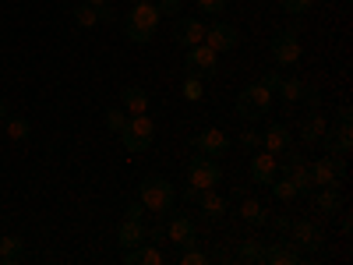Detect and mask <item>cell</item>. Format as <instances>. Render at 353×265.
<instances>
[{
	"mask_svg": "<svg viewBox=\"0 0 353 265\" xmlns=\"http://www.w3.org/2000/svg\"><path fill=\"white\" fill-rule=\"evenodd\" d=\"M219 181H223V170H219V163H216V159H209V156H194V159H191V166H188V188H184V202H194L201 191L216 188Z\"/></svg>",
	"mask_w": 353,
	"mask_h": 265,
	"instance_id": "obj_1",
	"label": "cell"
},
{
	"mask_svg": "<svg viewBox=\"0 0 353 265\" xmlns=\"http://www.w3.org/2000/svg\"><path fill=\"white\" fill-rule=\"evenodd\" d=\"M173 198H176V191L166 177H145L138 188V202L145 205V213H156V216L173 209Z\"/></svg>",
	"mask_w": 353,
	"mask_h": 265,
	"instance_id": "obj_2",
	"label": "cell"
},
{
	"mask_svg": "<svg viewBox=\"0 0 353 265\" xmlns=\"http://www.w3.org/2000/svg\"><path fill=\"white\" fill-rule=\"evenodd\" d=\"M152 138H156V124H152L149 113L128 117V124H124V131H121V141H124L128 153H145V149L152 145Z\"/></svg>",
	"mask_w": 353,
	"mask_h": 265,
	"instance_id": "obj_3",
	"label": "cell"
},
{
	"mask_svg": "<svg viewBox=\"0 0 353 265\" xmlns=\"http://www.w3.org/2000/svg\"><path fill=\"white\" fill-rule=\"evenodd\" d=\"M269 106H272V92H269L261 81H258V85H248L244 92L237 96V113L244 117L248 124H251V121H261V117L269 113Z\"/></svg>",
	"mask_w": 353,
	"mask_h": 265,
	"instance_id": "obj_4",
	"label": "cell"
},
{
	"mask_svg": "<svg viewBox=\"0 0 353 265\" xmlns=\"http://www.w3.org/2000/svg\"><path fill=\"white\" fill-rule=\"evenodd\" d=\"M297 36H301V32H297V25H290V28H283V32L272 39V61H276V64H283V68L301 64L304 46H301Z\"/></svg>",
	"mask_w": 353,
	"mask_h": 265,
	"instance_id": "obj_5",
	"label": "cell"
},
{
	"mask_svg": "<svg viewBox=\"0 0 353 265\" xmlns=\"http://www.w3.org/2000/svg\"><path fill=\"white\" fill-rule=\"evenodd\" d=\"M321 145H325V153H332L336 159H346L350 149H353V128H350V106L339 110V124L336 131H325V138H321Z\"/></svg>",
	"mask_w": 353,
	"mask_h": 265,
	"instance_id": "obj_6",
	"label": "cell"
},
{
	"mask_svg": "<svg viewBox=\"0 0 353 265\" xmlns=\"http://www.w3.org/2000/svg\"><path fill=\"white\" fill-rule=\"evenodd\" d=\"M279 173H283V177H290V181L297 184V191H301V195L314 191V184H311V166L304 163V156H301L297 149H286V153H283Z\"/></svg>",
	"mask_w": 353,
	"mask_h": 265,
	"instance_id": "obj_7",
	"label": "cell"
},
{
	"mask_svg": "<svg viewBox=\"0 0 353 265\" xmlns=\"http://www.w3.org/2000/svg\"><path fill=\"white\" fill-rule=\"evenodd\" d=\"M286 237L297 244L301 251H321V248H325V233H321V226L311 223V219H293Z\"/></svg>",
	"mask_w": 353,
	"mask_h": 265,
	"instance_id": "obj_8",
	"label": "cell"
},
{
	"mask_svg": "<svg viewBox=\"0 0 353 265\" xmlns=\"http://www.w3.org/2000/svg\"><path fill=\"white\" fill-rule=\"evenodd\" d=\"M191 145H194L198 156L223 159L226 149H230V138H226V131H219V128H205V131H198V135L191 138Z\"/></svg>",
	"mask_w": 353,
	"mask_h": 265,
	"instance_id": "obj_9",
	"label": "cell"
},
{
	"mask_svg": "<svg viewBox=\"0 0 353 265\" xmlns=\"http://www.w3.org/2000/svg\"><path fill=\"white\" fill-rule=\"evenodd\" d=\"M307 166H311V184L314 188H339L343 184V159L321 156L318 163H307Z\"/></svg>",
	"mask_w": 353,
	"mask_h": 265,
	"instance_id": "obj_10",
	"label": "cell"
},
{
	"mask_svg": "<svg viewBox=\"0 0 353 265\" xmlns=\"http://www.w3.org/2000/svg\"><path fill=\"white\" fill-rule=\"evenodd\" d=\"M209 50H216V53H230L233 46L241 43V32L233 25H226V21H216V25H205V39H201Z\"/></svg>",
	"mask_w": 353,
	"mask_h": 265,
	"instance_id": "obj_11",
	"label": "cell"
},
{
	"mask_svg": "<svg viewBox=\"0 0 353 265\" xmlns=\"http://www.w3.org/2000/svg\"><path fill=\"white\" fill-rule=\"evenodd\" d=\"M184 68H188L191 75H216V71H219V53H216V50H209L205 43H198V46H188Z\"/></svg>",
	"mask_w": 353,
	"mask_h": 265,
	"instance_id": "obj_12",
	"label": "cell"
},
{
	"mask_svg": "<svg viewBox=\"0 0 353 265\" xmlns=\"http://www.w3.org/2000/svg\"><path fill=\"white\" fill-rule=\"evenodd\" d=\"M159 21H163V14L152 8V0H134V8L124 14V25H131V28H145V32H156Z\"/></svg>",
	"mask_w": 353,
	"mask_h": 265,
	"instance_id": "obj_13",
	"label": "cell"
},
{
	"mask_svg": "<svg viewBox=\"0 0 353 265\" xmlns=\"http://www.w3.org/2000/svg\"><path fill=\"white\" fill-rule=\"evenodd\" d=\"M304 251L293 244V241H276V244H265V258L261 265H301Z\"/></svg>",
	"mask_w": 353,
	"mask_h": 265,
	"instance_id": "obj_14",
	"label": "cell"
},
{
	"mask_svg": "<svg viewBox=\"0 0 353 265\" xmlns=\"http://www.w3.org/2000/svg\"><path fill=\"white\" fill-rule=\"evenodd\" d=\"M170 39H173L176 46H184V50H188V46H198V43L205 39V21H198V18H176Z\"/></svg>",
	"mask_w": 353,
	"mask_h": 265,
	"instance_id": "obj_15",
	"label": "cell"
},
{
	"mask_svg": "<svg viewBox=\"0 0 353 265\" xmlns=\"http://www.w3.org/2000/svg\"><path fill=\"white\" fill-rule=\"evenodd\" d=\"M276 177H279V159H276L272 153L258 149L254 159H251V181H254V184H272Z\"/></svg>",
	"mask_w": 353,
	"mask_h": 265,
	"instance_id": "obj_16",
	"label": "cell"
},
{
	"mask_svg": "<svg viewBox=\"0 0 353 265\" xmlns=\"http://www.w3.org/2000/svg\"><path fill=\"white\" fill-rule=\"evenodd\" d=\"M166 241H170V244H176V248H188V244H194V241H198L194 223H191L188 216H173V219L166 223Z\"/></svg>",
	"mask_w": 353,
	"mask_h": 265,
	"instance_id": "obj_17",
	"label": "cell"
},
{
	"mask_svg": "<svg viewBox=\"0 0 353 265\" xmlns=\"http://www.w3.org/2000/svg\"><path fill=\"white\" fill-rule=\"evenodd\" d=\"M261 149L265 153H272L276 159L286 153V149H293V138H290V128H283V124H272L269 131L261 135Z\"/></svg>",
	"mask_w": 353,
	"mask_h": 265,
	"instance_id": "obj_18",
	"label": "cell"
},
{
	"mask_svg": "<svg viewBox=\"0 0 353 265\" xmlns=\"http://www.w3.org/2000/svg\"><path fill=\"white\" fill-rule=\"evenodd\" d=\"M325 131H329V121L321 117L318 110L307 117V121L301 124V145L304 149H314V145H321V138H325Z\"/></svg>",
	"mask_w": 353,
	"mask_h": 265,
	"instance_id": "obj_19",
	"label": "cell"
},
{
	"mask_svg": "<svg viewBox=\"0 0 353 265\" xmlns=\"http://www.w3.org/2000/svg\"><path fill=\"white\" fill-rule=\"evenodd\" d=\"M124 265H163V251L152 248V241H141L134 248H124Z\"/></svg>",
	"mask_w": 353,
	"mask_h": 265,
	"instance_id": "obj_20",
	"label": "cell"
},
{
	"mask_svg": "<svg viewBox=\"0 0 353 265\" xmlns=\"http://www.w3.org/2000/svg\"><path fill=\"white\" fill-rule=\"evenodd\" d=\"M74 21H78V28H96L99 21H113V11H110V8H96V4H88V0H81V4L74 8Z\"/></svg>",
	"mask_w": 353,
	"mask_h": 265,
	"instance_id": "obj_21",
	"label": "cell"
},
{
	"mask_svg": "<svg viewBox=\"0 0 353 265\" xmlns=\"http://www.w3.org/2000/svg\"><path fill=\"white\" fill-rule=\"evenodd\" d=\"M121 106L128 110V117L149 113V96H145V88H138V85H124L121 88Z\"/></svg>",
	"mask_w": 353,
	"mask_h": 265,
	"instance_id": "obj_22",
	"label": "cell"
},
{
	"mask_svg": "<svg viewBox=\"0 0 353 265\" xmlns=\"http://www.w3.org/2000/svg\"><path fill=\"white\" fill-rule=\"evenodd\" d=\"M194 202H198V209H201V216H205V219H223V213H226V198H223V195H216V188L201 191Z\"/></svg>",
	"mask_w": 353,
	"mask_h": 265,
	"instance_id": "obj_23",
	"label": "cell"
},
{
	"mask_svg": "<svg viewBox=\"0 0 353 265\" xmlns=\"http://www.w3.org/2000/svg\"><path fill=\"white\" fill-rule=\"evenodd\" d=\"M314 209L318 216H336L343 209V198L336 188H314Z\"/></svg>",
	"mask_w": 353,
	"mask_h": 265,
	"instance_id": "obj_24",
	"label": "cell"
},
{
	"mask_svg": "<svg viewBox=\"0 0 353 265\" xmlns=\"http://www.w3.org/2000/svg\"><path fill=\"white\" fill-rule=\"evenodd\" d=\"M141 241H145L141 219H128V216H124V223L117 226V244H121V248H134V244H141Z\"/></svg>",
	"mask_w": 353,
	"mask_h": 265,
	"instance_id": "obj_25",
	"label": "cell"
},
{
	"mask_svg": "<svg viewBox=\"0 0 353 265\" xmlns=\"http://www.w3.org/2000/svg\"><path fill=\"white\" fill-rule=\"evenodd\" d=\"M241 219L251 223V226H265L269 223V209H265V202H258V198H244L241 202Z\"/></svg>",
	"mask_w": 353,
	"mask_h": 265,
	"instance_id": "obj_26",
	"label": "cell"
},
{
	"mask_svg": "<svg viewBox=\"0 0 353 265\" xmlns=\"http://www.w3.org/2000/svg\"><path fill=\"white\" fill-rule=\"evenodd\" d=\"M25 255V244L21 237H14V233H8V237H0V265H18Z\"/></svg>",
	"mask_w": 353,
	"mask_h": 265,
	"instance_id": "obj_27",
	"label": "cell"
},
{
	"mask_svg": "<svg viewBox=\"0 0 353 265\" xmlns=\"http://www.w3.org/2000/svg\"><path fill=\"white\" fill-rule=\"evenodd\" d=\"M269 188L276 191V198H279L283 205H297V202H301V191H297V184H293L290 177H283V173L276 177V181H272Z\"/></svg>",
	"mask_w": 353,
	"mask_h": 265,
	"instance_id": "obj_28",
	"label": "cell"
},
{
	"mask_svg": "<svg viewBox=\"0 0 353 265\" xmlns=\"http://www.w3.org/2000/svg\"><path fill=\"white\" fill-rule=\"evenodd\" d=\"M237 258H241V262H248V265H261V258H265V244H261L258 237H248V241H241Z\"/></svg>",
	"mask_w": 353,
	"mask_h": 265,
	"instance_id": "obj_29",
	"label": "cell"
},
{
	"mask_svg": "<svg viewBox=\"0 0 353 265\" xmlns=\"http://www.w3.org/2000/svg\"><path fill=\"white\" fill-rule=\"evenodd\" d=\"M4 135L11 141H25L28 135H32V124H28L25 117H4Z\"/></svg>",
	"mask_w": 353,
	"mask_h": 265,
	"instance_id": "obj_30",
	"label": "cell"
},
{
	"mask_svg": "<svg viewBox=\"0 0 353 265\" xmlns=\"http://www.w3.org/2000/svg\"><path fill=\"white\" fill-rule=\"evenodd\" d=\"M276 92H279L286 103H297V99H304V81H301V78H279Z\"/></svg>",
	"mask_w": 353,
	"mask_h": 265,
	"instance_id": "obj_31",
	"label": "cell"
},
{
	"mask_svg": "<svg viewBox=\"0 0 353 265\" xmlns=\"http://www.w3.org/2000/svg\"><path fill=\"white\" fill-rule=\"evenodd\" d=\"M184 99H191V103H201V99H205L201 75H191V71H188V78H184Z\"/></svg>",
	"mask_w": 353,
	"mask_h": 265,
	"instance_id": "obj_32",
	"label": "cell"
},
{
	"mask_svg": "<svg viewBox=\"0 0 353 265\" xmlns=\"http://www.w3.org/2000/svg\"><path fill=\"white\" fill-rule=\"evenodd\" d=\"M209 262H212V255L209 251H198L194 244H188L181 251V265H209Z\"/></svg>",
	"mask_w": 353,
	"mask_h": 265,
	"instance_id": "obj_33",
	"label": "cell"
},
{
	"mask_svg": "<svg viewBox=\"0 0 353 265\" xmlns=\"http://www.w3.org/2000/svg\"><path fill=\"white\" fill-rule=\"evenodd\" d=\"M124 124H128V110H124V106H113V110H106V128H110V131L121 135V131H124Z\"/></svg>",
	"mask_w": 353,
	"mask_h": 265,
	"instance_id": "obj_34",
	"label": "cell"
},
{
	"mask_svg": "<svg viewBox=\"0 0 353 265\" xmlns=\"http://www.w3.org/2000/svg\"><path fill=\"white\" fill-rule=\"evenodd\" d=\"M241 145H244V149H251V153H258V149H261V135H258L254 128H244V131H241Z\"/></svg>",
	"mask_w": 353,
	"mask_h": 265,
	"instance_id": "obj_35",
	"label": "cell"
},
{
	"mask_svg": "<svg viewBox=\"0 0 353 265\" xmlns=\"http://www.w3.org/2000/svg\"><path fill=\"white\" fill-rule=\"evenodd\" d=\"M311 4L314 0H279V8L290 11V14H304V11H311Z\"/></svg>",
	"mask_w": 353,
	"mask_h": 265,
	"instance_id": "obj_36",
	"label": "cell"
},
{
	"mask_svg": "<svg viewBox=\"0 0 353 265\" xmlns=\"http://www.w3.org/2000/svg\"><path fill=\"white\" fill-rule=\"evenodd\" d=\"M152 8H156L163 18H173L176 11H181V0H152Z\"/></svg>",
	"mask_w": 353,
	"mask_h": 265,
	"instance_id": "obj_37",
	"label": "cell"
},
{
	"mask_svg": "<svg viewBox=\"0 0 353 265\" xmlns=\"http://www.w3.org/2000/svg\"><path fill=\"white\" fill-rule=\"evenodd\" d=\"M124 28H128V39L138 43V46H145V43L156 39V32H145V28H131V25H124Z\"/></svg>",
	"mask_w": 353,
	"mask_h": 265,
	"instance_id": "obj_38",
	"label": "cell"
},
{
	"mask_svg": "<svg viewBox=\"0 0 353 265\" xmlns=\"http://www.w3.org/2000/svg\"><path fill=\"white\" fill-rule=\"evenodd\" d=\"M226 8V0H198V11H205V14H219Z\"/></svg>",
	"mask_w": 353,
	"mask_h": 265,
	"instance_id": "obj_39",
	"label": "cell"
},
{
	"mask_svg": "<svg viewBox=\"0 0 353 265\" xmlns=\"http://www.w3.org/2000/svg\"><path fill=\"white\" fill-rule=\"evenodd\" d=\"M269 223H272V230H276V233H283V237H286L290 226H293V219H290V216H276V219L269 216Z\"/></svg>",
	"mask_w": 353,
	"mask_h": 265,
	"instance_id": "obj_40",
	"label": "cell"
},
{
	"mask_svg": "<svg viewBox=\"0 0 353 265\" xmlns=\"http://www.w3.org/2000/svg\"><path fill=\"white\" fill-rule=\"evenodd\" d=\"M124 216H128V219H141V216H145V205H141V202H128Z\"/></svg>",
	"mask_w": 353,
	"mask_h": 265,
	"instance_id": "obj_41",
	"label": "cell"
},
{
	"mask_svg": "<svg viewBox=\"0 0 353 265\" xmlns=\"http://www.w3.org/2000/svg\"><path fill=\"white\" fill-rule=\"evenodd\" d=\"M279 78H283V75H276V71H269V75H265V78H261V85H265V88H269V92H276V85H279Z\"/></svg>",
	"mask_w": 353,
	"mask_h": 265,
	"instance_id": "obj_42",
	"label": "cell"
},
{
	"mask_svg": "<svg viewBox=\"0 0 353 265\" xmlns=\"http://www.w3.org/2000/svg\"><path fill=\"white\" fill-rule=\"evenodd\" d=\"M339 213H343V209H339ZM339 226H343V233H350V226H353V219H350V213H343V216H339Z\"/></svg>",
	"mask_w": 353,
	"mask_h": 265,
	"instance_id": "obj_43",
	"label": "cell"
},
{
	"mask_svg": "<svg viewBox=\"0 0 353 265\" xmlns=\"http://www.w3.org/2000/svg\"><path fill=\"white\" fill-rule=\"evenodd\" d=\"M4 117H8V106H4V99H0V124H4Z\"/></svg>",
	"mask_w": 353,
	"mask_h": 265,
	"instance_id": "obj_44",
	"label": "cell"
},
{
	"mask_svg": "<svg viewBox=\"0 0 353 265\" xmlns=\"http://www.w3.org/2000/svg\"><path fill=\"white\" fill-rule=\"evenodd\" d=\"M88 4H96V8H106V0H88Z\"/></svg>",
	"mask_w": 353,
	"mask_h": 265,
	"instance_id": "obj_45",
	"label": "cell"
}]
</instances>
